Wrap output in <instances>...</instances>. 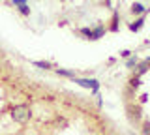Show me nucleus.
I'll use <instances>...</instances> for the list:
<instances>
[{"instance_id":"nucleus-1","label":"nucleus","mask_w":150,"mask_h":135,"mask_svg":"<svg viewBox=\"0 0 150 135\" xmlns=\"http://www.w3.org/2000/svg\"><path fill=\"white\" fill-rule=\"evenodd\" d=\"M11 118L15 120L17 124H26L28 120L32 118V109L28 105L25 103H21V105H15L11 109Z\"/></svg>"},{"instance_id":"nucleus-2","label":"nucleus","mask_w":150,"mask_h":135,"mask_svg":"<svg viewBox=\"0 0 150 135\" xmlns=\"http://www.w3.org/2000/svg\"><path fill=\"white\" fill-rule=\"evenodd\" d=\"M73 83H77L79 86L83 88H88V90H92V94H98V90H100V81L98 79H88V77H73Z\"/></svg>"},{"instance_id":"nucleus-3","label":"nucleus","mask_w":150,"mask_h":135,"mask_svg":"<svg viewBox=\"0 0 150 135\" xmlns=\"http://www.w3.org/2000/svg\"><path fill=\"white\" fill-rule=\"evenodd\" d=\"M129 11H131V15L139 17V15H143V13H146L148 8L144 6L143 2H133V4H131V8H129Z\"/></svg>"},{"instance_id":"nucleus-4","label":"nucleus","mask_w":150,"mask_h":135,"mask_svg":"<svg viewBox=\"0 0 150 135\" xmlns=\"http://www.w3.org/2000/svg\"><path fill=\"white\" fill-rule=\"evenodd\" d=\"M105 32H107L105 25H98V26H94V28H92V41H96V40L103 38V34H105Z\"/></svg>"},{"instance_id":"nucleus-5","label":"nucleus","mask_w":150,"mask_h":135,"mask_svg":"<svg viewBox=\"0 0 150 135\" xmlns=\"http://www.w3.org/2000/svg\"><path fill=\"white\" fill-rule=\"evenodd\" d=\"M143 26H144V15H139L133 23H129V30L131 32H139Z\"/></svg>"},{"instance_id":"nucleus-6","label":"nucleus","mask_w":150,"mask_h":135,"mask_svg":"<svg viewBox=\"0 0 150 135\" xmlns=\"http://www.w3.org/2000/svg\"><path fill=\"white\" fill-rule=\"evenodd\" d=\"M32 64H34L36 68H40V69H54L53 64L47 62V60H32Z\"/></svg>"},{"instance_id":"nucleus-7","label":"nucleus","mask_w":150,"mask_h":135,"mask_svg":"<svg viewBox=\"0 0 150 135\" xmlns=\"http://www.w3.org/2000/svg\"><path fill=\"white\" fill-rule=\"evenodd\" d=\"M54 73H56V75H62V77H69V79H73V77H75V71H73V69H62V68H54Z\"/></svg>"},{"instance_id":"nucleus-8","label":"nucleus","mask_w":150,"mask_h":135,"mask_svg":"<svg viewBox=\"0 0 150 135\" xmlns=\"http://www.w3.org/2000/svg\"><path fill=\"white\" fill-rule=\"evenodd\" d=\"M150 69V64L146 62V60H144V62H141V64H137V73H135V75H139V77H143L144 73H146Z\"/></svg>"},{"instance_id":"nucleus-9","label":"nucleus","mask_w":150,"mask_h":135,"mask_svg":"<svg viewBox=\"0 0 150 135\" xmlns=\"http://www.w3.org/2000/svg\"><path fill=\"white\" fill-rule=\"evenodd\" d=\"M111 32H118V11H112V19H111Z\"/></svg>"},{"instance_id":"nucleus-10","label":"nucleus","mask_w":150,"mask_h":135,"mask_svg":"<svg viewBox=\"0 0 150 135\" xmlns=\"http://www.w3.org/2000/svg\"><path fill=\"white\" fill-rule=\"evenodd\" d=\"M137 57H135V54H131V57L126 60V68H129V69H133V68H137Z\"/></svg>"},{"instance_id":"nucleus-11","label":"nucleus","mask_w":150,"mask_h":135,"mask_svg":"<svg viewBox=\"0 0 150 135\" xmlns=\"http://www.w3.org/2000/svg\"><path fill=\"white\" fill-rule=\"evenodd\" d=\"M129 86L131 88H139L141 86V77L139 75H133V77L129 79Z\"/></svg>"},{"instance_id":"nucleus-12","label":"nucleus","mask_w":150,"mask_h":135,"mask_svg":"<svg viewBox=\"0 0 150 135\" xmlns=\"http://www.w3.org/2000/svg\"><path fill=\"white\" fill-rule=\"evenodd\" d=\"M17 10H19V13H21V15H25V17L30 15V8H28V4H21Z\"/></svg>"},{"instance_id":"nucleus-13","label":"nucleus","mask_w":150,"mask_h":135,"mask_svg":"<svg viewBox=\"0 0 150 135\" xmlns=\"http://www.w3.org/2000/svg\"><path fill=\"white\" fill-rule=\"evenodd\" d=\"M143 135H150V122L143 124Z\"/></svg>"},{"instance_id":"nucleus-14","label":"nucleus","mask_w":150,"mask_h":135,"mask_svg":"<svg viewBox=\"0 0 150 135\" xmlns=\"http://www.w3.org/2000/svg\"><path fill=\"white\" fill-rule=\"evenodd\" d=\"M120 57H122V58H129V57H131V51H128V49L120 51Z\"/></svg>"},{"instance_id":"nucleus-15","label":"nucleus","mask_w":150,"mask_h":135,"mask_svg":"<svg viewBox=\"0 0 150 135\" xmlns=\"http://www.w3.org/2000/svg\"><path fill=\"white\" fill-rule=\"evenodd\" d=\"M13 4H15V6H21V4H26L25 0H13Z\"/></svg>"},{"instance_id":"nucleus-16","label":"nucleus","mask_w":150,"mask_h":135,"mask_svg":"<svg viewBox=\"0 0 150 135\" xmlns=\"http://www.w3.org/2000/svg\"><path fill=\"white\" fill-rule=\"evenodd\" d=\"M146 62H150V57H148V58H146Z\"/></svg>"},{"instance_id":"nucleus-17","label":"nucleus","mask_w":150,"mask_h":135,"mask_svg":"<svg viewBox=\"0 0 150 135\" xmlns=\"http://www.w3.org/2000/svg\"><path fill=\"white\" fill-rule=\"evenodd\" d=\"M129 135H135V133H129Z\"/></svg>"},{"instance_id":"nucleus-18","label":"nucleus","mask_w":150,"mask_h":135,"mask_svg":"<svg viewBox=\"0 0 150 135\" xmlns=\"http://www.w3.org/2000/svg\"><path fill=\"white\" fill-rule=\"evenodd\" d=\"M25 2H28V0H25Z\"/></svg>"},{"instance_id":"nucleus-19","label":"nucleus","mask_w":150,"mask_h":135,"mask_svg":"<svg viewBox=\"0 0 150 135\" xmlns=\"http://www.w3.org/2000/svg\"><path fill=\"white\" fill-rule=\"evenodd\" d=\"M148 64H150V62H148Z\"/></svg>"}]
</instances>
